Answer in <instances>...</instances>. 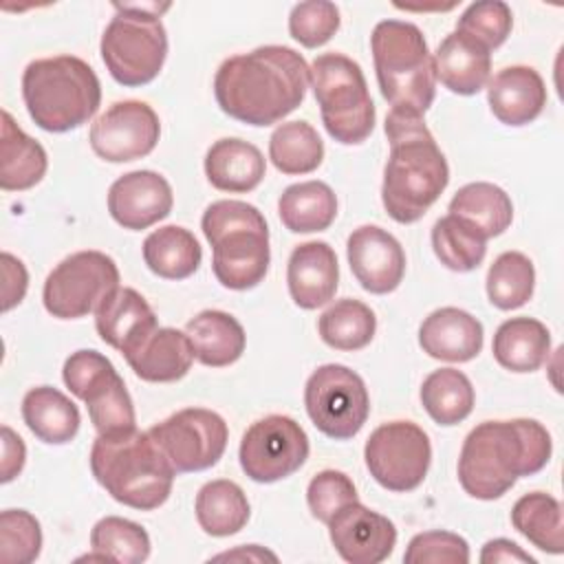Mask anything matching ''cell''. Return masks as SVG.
<instances>
[{"mask_svg": "<svg viewBox=\"0 0 564 564\" xmlns=\"http://www.w3.org/2000/svg\"><path fill=\"white\" fill-rule=\"evenodd\" d=\"M311 68L289 46L267 44L227 57L214 77V95L225 115L264 128L282 121L306 97Z\"/></svg>", "mask_w": 564, "mask_h": 564, "instance_id": "6da1fadb", "label": "cell"}, {"mask_svg": "<svg viewBox=\"0 0 564 564\" xmlns=\"http://www.w3.org/2000/svg\"><path fill=\"white\" fill-rule=\"evenodd\" d=\"M551 452V434L535 419L482 421L463 441L458 480L471 498L496 500L520 476L544 469Z\"/></svg>", "mask_w": 564, "mask_h": 564, "instance_id": "7a4b0ae2", "label": "cell"}, {"mask_svg": "<svg viewBox=\"0 0 564 564\" xmlns=\"http://www.w3.org/2000/svg\"><path fill=\"white\" fill-rule=\"evenodd\" d=\"M383 128L390 154L383 170L381 200L392 220L410 225L421 220L445 192L449 167L423 115L392 108Z\"/></svg>", "mask_w": 564, "mask_h": 564, "instance_id": "3957f363", "label": "cell"}, {"mask_svg": "<svg viewBox=\"0 0 564 564\" xmlns=\"http://www.w3.org/2000/svg\"><path fill=\"white\" fill-rule=\"evenodd\" d=\"M95 480L121 505L152 511L172 494L176 469L150 436V432H126L97 436L90 449Z\"/></svg>", "mask_w": 564, "mask_h": 564, "instance_id": "277c9868", "label": "cell"}, {"mask_svg": "<svg viewBox=\"0 0 564 564\" xmlns=\"http://www.w3.org/2000/svg\"><path fill=\"white\" fill-rule=\"evenodd\" d=\"M22 99L33 123L46 132H68L95 117L101 84L75 55L33 59L22 73Z\"/></svg>", "mask_w": 564, "mask_h": 564, "instance_id": "5b68a950", "label": "cell"}, {"mask_svg": "<svg viewBox=\"0 0 564 564\" xmlns=\"http://www.w3.org/2000/svg\"><path fill=\"white\" fill-rule=\"evenodd\" d=\"M200 229L212 245L216 280L231 291L258 286L269 271V227L262 212L245 200L207 205Z\"/></svg>", "mask_w": 564, "mask_h": 564, "instance_id": "8992f818", "label": "cell"}, {"mask_svg": "<svg viewBox=\"0 0 564 564\" xmlns=\"http://www.w3.org/2000/svg\"><path fill=\"white\" fill-rule=\"evenodd\" d=\"M370 51L383 99L392 108L423 115L434 104L436 75L421 29L403 20H381L372 29Z\"/></svg>", "mask_w": 564, "mask_h": 564, "instance_id": "52a82bcc", "label": "cell"}, {"mask_svg": "<svg viewBox=\"0 0 564 564\" xmlns=\"http://www.w3.org/2000/svg\"><path fill=\"white\" fill-rule=\"evenodd\" d=\"M112 7L117 13L101 35V59L117 84L126 88L145 86L161 73L167 57V33L161 13L170 4L115 2Z\"/></svg>", "mask_w": 564, "mask_h": 564, "instance_id": "ba28073f", "label": "cell"}, {"mask_svg": "<svg viewBox=\"0 0 564 564\" xmlns=\"http://www.w3.org/2000/svg\"><path fill=\"white\" fill-rule=\"evenodd\" d=\"M308 68L326 132L344 145L366 141L377 115L361 66L348 55L322 53Z\"/></svg>", "mask_w": 564, "mask_h": 564, "instance_id": "9c48e42d", "label": "cell"}, {"mask_svg": "<svg viewBox=\"0 0 564 564\" xmlns=\"http://www.w3.org/2000/svg\"><path fill=\"white\" fill-rule=\"evenodd\" d=\"M62 379L86 403L97 436H117L137 430L132 399L106 355L86 348L73 352L64 361Z\"/></svg>", "mask_w": 564, "mask_h": 564, "instance_id": "30bf717a", "label": "cell"}, {"mask_svg": "<svg viewBox=\"0 0 564 564\" xmlns=\"http://www.w3.org/2000/svg\"><path fill=\"white\" fill-rule=\"evenodd\" d=\"M119 289V269L101 251L88 249L64 258L44 280V308L57 319H79L95 313Z\"/></svg>", "mask_w": 564, "mask_h": 564, "instance_id": "8fae6325", "label": "cell"}, {"mask_svg": "<svg viewBox=\"0 0 564 564\" xmlns=\"http://www.w3.org/2000/svg\"><path fill=\"white\" fill-rule=\"evenodd\" d=\"M304 405L313 425L335 441L352 438L370 414L364 379L341 364H324L308 377Z\"/></svg>", "mask_w": 564, "mask_h": 564, "instance_id": "7c38bea8", "label": "cell"}, {"mask_svg": "<svg viewBox=\"0 0 564 564\" xmlns=\"http://www.w3.org/2000/svg\"><path fill=\"white\" fill-rule=\"evenodd\" d=\"M364 458L370 476L383 489L403 494L425 480L432 463V445L416 423L390 421L368 436Z\"/></svg>", "mask_w": 564, "mask_h": 564, "instance_id": "4fadbf2b", "label": "cell"}, {"mask_svg": "<svg viewBox=\"0 0 564 564\" xmlns=\"http://www.w3.org/2000/svg\"><path fill=\"white\" fill-rule=\"evenodd\" d=\"M150 436L163 449L176 474L214 467L227 447L225 419L207 408H185L152 425Z\"/></svg>", "mask_w": 564, "mask_h": 564, "instance_id": "5bb4252c", "label": "cell"}, {"mask_svg": "<svg viewBox=\"0 0 564 564\" xmlns=\"http://www.w3.org/2000/svg\"><path fill=\"white\" fill-rule=\"evenodd\" d=\"M238 458L253 482H278L306 463L308 436L295 419L269 414L242 434Z\"/></svg>", "mask_w": 564, "mask_h": 564, "instance_id": "9a60e30c", "label": "cell"}, {"mask_svg": "<svg viewBox=\"0 0 564 564\" xmlns=\"http://www.w3.org/2000/svg\"><path fill=\"white\" fill-rule=\"evenodd\" d=\"M161 137V123L152 106L139 99L115 101L90 126L93 152L108 163H130L148 156Z\"/></svg>", "mask_w": 564, "mask_h": 564, "instance_id": "2e32d148", "label": "cell"}, {"mask_svg": "<svg viewBox=\"0 0 564 564\" xmlns=\"http://www.w3.org/2000/svg\"><path fill=\"white\" fill-rule=\"evenodd\" d=\"M328 535L339 557L350 564H379L397 544L392 520L359 500L344 505L328 520Z\"/></svg>", "mask_w": 564, "mask_h": 564, "instance_id": "e0dca14e", "label": "cell"}, {"mask_svg": "<svg viewBox=\"0 0 564 564\" xmlns=\"http://www.w3.org/2000/svg\"><path fill=\"white\" fill-rule=\"evenodd\" d=\"M352 275L375 295L392 293L405 273V253L399 240L379 225L357 227L346 242Z\"/></svg>", "mask_w": 564, "mask_h": 564, "instance_id": "ac0fdd59", "label": "cell"}, {"mask_svg": "<svg viewBox=\"0 0 564 564\" xmlns=\"http://www.w3.org/2000/svg\"><path fill=\"white\" fill-rule=\"evenodd\" d=\"M174 194L165 176L152 170H134L119 176L108 189V212L117 225L141 231L167 218Z\"/></svg>", "mask_w": 564, "mask_h": 564, "instance_id": "d6986e66", "label": "cell"}, {"mask_svg": "<svg viewBox=\"0 0 564 564\" xmlns=\"http://www.w3.org/2000/svg\"><path fill=\"white\" fill-rule=\"evenodd\" d=\"M286 284L291 300L306 311L319 308L335 297L339 267L335 249L324 240L297 245L286 264Z\"/></svg>", "mask_w": 564, "mask_h": 564, "instance_id": "ffe728a7", "label": "cell"}, {"mask_svg": "<svg viewBox=\"0 0 564 564\" xmlns=\"http://www.w3.org/2000/svg\"><path fill=\"white\" fill-rule=\"evenodd\" d=\"M487 101L494 117L505 126H527L546 106V86L531 66H507L487 82Z\"/></svg>", "mask_w": 564, "mask_h": 564, "instance_id": "44dd1931", "label": "cell"}, {"mask_svg": "<svg viewBox=\"0 0 564 564\" xmlns=\"http://www.w3.org/2000/svg\"><path fill=\"white\" fill-rule=\"evenodd\" d=\"M95 328L108 346L126 357L156 330L159 324L152 306L141 293L130 286H119L95 311Z\"/></svg>", "mask_w": 564, "mask_h": 564, "instance_id": "7402d4cb", "label": "cell"}, {"mask_svg": "<svg viewBox=\"0 0 564 564\" xmlns=\"http://www.w3.org/2000/svg\"><path fill=\"white\" fill-rule=\"evenodd\" d=\"M482 324L467 311L443 306L432 311L419 328V346L432 359L463 364L482 350Z\"/></svg>", "mask_w": 564, "mask_h": 564, "instance_id": "603a6c76", "label": "cell"}, {"mask_svg": "<svg viewBox=\"0 0 564 564\" xmlns=\"http://www.w3.org/2000/svg\"><path fill=\"white\" fill-rule=\"evenodd\" d=\"M434 57L436 79L456 95H476L491 79V51L463 31H452Z\"/></svg>", "mask_w": 564, "mask_h": 564, "instance_id": "cb8c5ba5", "label": "cell"}, {"mask_svg": "<svg viewBox=\"0 0 564 564\" xmlns=\"http://www.w3.org/2000/svg\"><path fill=\"white\" fill-rule=\"evenodd\" d=\"M126 361L143 381L172 383L189 372L194 350L185 330L181 333L170 326H159L130 355H126Z\"/></svg>", "mask_w": 564, "mask_h": 564, "instance_id": "d4e9b609", "label": "cell"}, {"mask_svg": "<svg viewBox=\"0 0 564 564\" xmlns=\"http://www.w3.org/2000/svg\"><path fill=\"white\" fill-rule=\"evenodd\" d=\"M264 172L267 161L262 152L236 137L218 139L205 154V176L220 192H251L262 183Z\"/></svg>", "mask_w": 564, "mask_h": 564, "instance_id": "484cf974", "label": "cell"}, {"mask_svg": "<svg viewBox=\"0 0 564 564\" xmlns=\"http://www.w3.org/2000/svg\"><path fill=\"white\" fill-rule=\"evenodd\" d=\"M185 335L192 344L194 359L209 368H225L238 361L247 346L242 324L216 308L200 311L185 324Z\"/></svg>", "mask_w": 564, "mask_h": 564, "instance_id": "4316f807", "label": "cell"}, {"mask_svg": "<svg viewBox=\"0 0 564 564\" xmlns=\"http://www.w3.org/2000/svg\"><path fill=\"white\" fill-rule=\"evenodd\" d=\"M46 167V150L33 137H29L7 110H2L0 187L4 192L31 189L44 178Z\"/></svg>", "mask_w": 564, "mask_h": 564, "instance_id": "83f0119b", "label": "cell"}, {"mask_svg": "<svg viewBox=\"0 0 564 564\" xmlns=\"http://www.w3.org/2000/svg\"><path fill=\"white\" fill-rule=\"evenodd\" d=\"M491 350L505 370L533 372L549 359L551 333L535 317H511L498 326Z\"/></svg>", "mask_w": 564, "mask_h": 564, "instance_id": "f1b7e54d", "label": "cell"}, {"mask_svg": "<svg viewBox=\"0 0 564 564\" xmlns=\"http://www.w3.org/2000/svg\"><path fill=\"white\" fill-rule=\"evenodd\" d=\"M447 212L487 240L505 234L513 220V203L509 194L487 181L463 185L452 196Z\"/></svg>", "mask_w": 564, "mask_h": 564, "instance_id": "f546056e", "label": "cell"}, {"mask_svg": "<svg viewBox=\"0 0 564 564\" xmlns=\"http://www.w3.org/2000/svg\"><path fill=\"white\" fill-rule=\"evenodd\" d=\"M22 419L26 427L48 445L70 443L82 423L77 405L51 386H37L24 394Z\"/></svg>", "mask_w": 564, "mask_h": 564, "instance_id": "4dcf8cb0", "label": "cell"}, {"mask_svg": "<svg viewBox=\"0 0 564 564\" xmlns=\"http://www.w3.org/2000/svg\"><path fill=\"white\" fill-rule=\"evenodd\" d=\"M143 262L163 280H185L200 267L203 249L196 236L178 225L154 229L143 240Z\"/></svg>", "mask_w": 564, "mask_h": 564, "instance_id": "1f68e13d", "label": "cell"}, {"mask_svg": "<svg viewBox=\"0 0 564 564\" xmlns=\"http://www.w3.org/2000/svg\"><path fill=\"white\" fill-rule=\"evenodd\" d=\"M278 214L293 234L324 231L337 216V196L324 181L295 183L280 194Z\"/></svg>", "mask_w": 564, "mask_h": 564, "instance_id": "d6a6232c", "label": "cell"}, {"mask_svg": "<svg viewBox=\"0 0 564 564\" xmlns=\"http://www.w3.org/2000/svg\"><path fill=\"white\" fill-rule=\"evenodd\" d=\"M194 511L200 529L214 538L238 533L251 513L242 487L227 478L205 482L196 494Z\"/></svg>", "mask_w": 564, "mask_h": 564, "instance_id": "836d02e7", "label": "cell"}, {"mask_svg": "<svg viewBox=\"0 0 564 564\" xmlns=\"http://www.w3.org/2000/svg\"><path fill=\"white\" fill-rule=\"evenodd\" d=\"M511 524L540 551L560 555L564 551L562 505L544 491H531L516 500L511 509Z\"/></svg>", "mask_w": 564, "mask_h": 564, "instance_id": "e575fe53", "label": "cell"}, {"mask_svg": "<svg viewBox=\"0 0 564 564\" xmlns=\"http://www.w3.org/2000/svg\"><path fill=\"white\" fill-rule=\"evenodd\" d=\"M474 386L465 372L456 368H438L430 372L421 386V403L430 419L438 425H456L474 410Z\"/></svg>", "mask_w": 564, "mask_h": 564, "instance_id": "d590c367", "label": "cell"}, {"mask_svg": "<svg viewBox=\"0 0 564 564\" xmlns=\"http://www.w3.org/2000/svg\"><path fill=\"white\" fill-rule=\"evenodd\" d=\"M375 330L377 317L372 308L352 297L337 300L317 319V333L322 341L344 352L366 348L372 341Z\"/></svg>", "mask_w": 564, "mask_h": 564, "instance_id": "8d00e7d4", "label": "cell"}, {"mask_svg": "<svg viewBox=\"0 0 564 564\" xmlns=\"http://www.w3.org/2000/svg\"><path fill=\"white\" fill-rule=\"evenodd\" d=\"M269 159L282 174H308L322 165L324 143L311 123L286 121L269 139Z\"/></svg>", "mask_w": 564, "mask_h": 564, "instance_id": "74e56055", "label": "cell"}, {"mask_svg": "<svg viewBox=\"0 0 564 564\" xmlns=\"http://www.w3.org/2000/svg\"><path fill=\"white\" fill-rule=\"evenodd\" d=\"M487 297L500 311H513L524 306L535 286V269L529 256L520 251L500 253L487 271Z\"/></svg>", "mask_w": 564, "mask_h": 564, "instance_id": "f35d334b", "label": "cell"}, {"mask_svg": "<svg viewBox=\"0 0 564 564\" xmlns=\"http://www.w3.org/2000/svg\"><path fill=\"white\" fill-rule=\"evenodd\" d=\"M432 249L449 271H474L487 253V238L454 216H443L432 227Z\"/></svg>", "mask_w": 564, "mask_h": 564, "instance_id": "ab89813d", "label": "cell"}, {"mask_svg": "<svg viewBox=\"0 0 564 564\" xmlns=\"http://www.w3.org/2000/svg\"><path fill=\"white\" fill-rule=\"evenodd\" d=\"M90 549L106 562L141 564L150 557V535L132 520L106 516L90 531Z\"/></svg>", "mask_w": 564, "mask_h": 564, "instance_id": "60d3db41", "label": "cell"}, {"mask_svg": "<svg viewBox=\"0 0 564 564\" xmlns=\"http://www.w3.org/2000/svg\"><path fill=\"white\" fill-rule=\"evenodd\" d=\"M40 551V520L24 509H4L0 513V560L4 564H31Z\"/></svg>", "mask_w": 564, "mask_h": 564, "instance_id": "b9f144b4", "label": "cell"}, {"mask_svg": "<svg viewBox=\"0 0 564 564\" xmlns=\"http://www.w3.org/2000/svg\"><path fill=\"white\" fill-rule=\"evenodd\" d=\"M513 26V13L502 0H480L471 2L458 18L456 31H463L478 40L482 46L498 48L505 44Z\"/></svg>", "mask_w": 564, "mask_h": 564, "instance_id": "7bdbcfd3", "label": "cell"}, {"mask_svg": "<svg viewBox=\"0 0 564 564\" xmlns=\"http://www.w3.org/2000/svg\"><path fill=\"white\" fill-rule=\"evenodd\" d=\"M339 29V9L326 0L300 2L291 9L289 33L306 48L326 44Z\"/></svg>", "mask_w": 564, "mask_h": 564, "instance_id": "ee69618b", "label": "cell"}, {"mask_svg": "<svg viewBox=\"0 0 564 564\" xmlns=\"http://www.w3.org/2000/svg\"><path fill=\"white\" fill-rule=\"evenodd\" d=\"M405 564H467L469 544L452 531H423L416 533L405 553Z\"/></svg>", "mask_w": 564, "mask_h": 564, "instance_id": "f6af8a7d", "label": "cell"}, {"mask_svg": "<svg viewBox=\"0 0 564 564\" xmlns=\"http://www.w3.org/2000/svg\"><path fill=\"white\" fill-rule=\"evenodd\" d=\"M357 500L355 482L337 469H324L315 474L306 489V502L319 522L328 524V520L348 502Z\"/></svg>", "mask_w": 564, "mask_h": 564, "instance_id": "bcb514c9", "label": "cell"}, {"mask_svg": "<svg viewBox=\"0 0 564 564\" xmlns=\"http://www.w3.org/2000/svg\"><path fill=\"white\" fill-rule=\"evenodd\" d=\"M2 275H4L2 311L7 313L24 300V293H26V286H29V273H26L22 260H18L9 251H4L2 253Z\"/></svg>", "mask_w": 564, "mask_h": 564, "instance_id": "7dc6e473", "label": "cell"}, {"mask_svg": "<svg viewBox=\"0 0 564 564\" xmlns=\"http://www.w3.org/2000/svg\"><path fill=\"white\" fill-rule=\"evenodd\" d=\"M0 434H2V474H0V480L11 482L24 467L26 447H24V441L9 425H2Z\"/></svg>", "mask_w": 564, "mask_h": 564, "instance_id": "c3c4849f", "label": "cell"}, {"mask_svg": "<svg viewBox=\"0 0 564 564\" xmlns=\"http://www.w3.org/2000/svg\"><path fill=\"white\" fill-rule=\"evenodd\" d=\"M480 562L482 564H494V562H527V564H535V557L529 555L527 551H522L516 542H511L507 538H496V540H489L482 546Z\"/></svg>", "mask_w": 564, "mask_h": 564, "instance_id": "681fc988", "label": "cell"}, {"mask_svg": "<svg viewBox=\"0 0 564 564\" xmlns=\"http://www.w3.org/2000/svg\"><path fill=\"white\" fill-rule=\"evenodd\" d=\"M214 560H253V562H262V560H271L278 562V555L258 546V544H247V546H238L236 551H227L216 555Z\"/></svg>", "mask_w": 564, "mask_h": 564, "instance_id": "f907efd6", "label": "cell"}]
</instances>
